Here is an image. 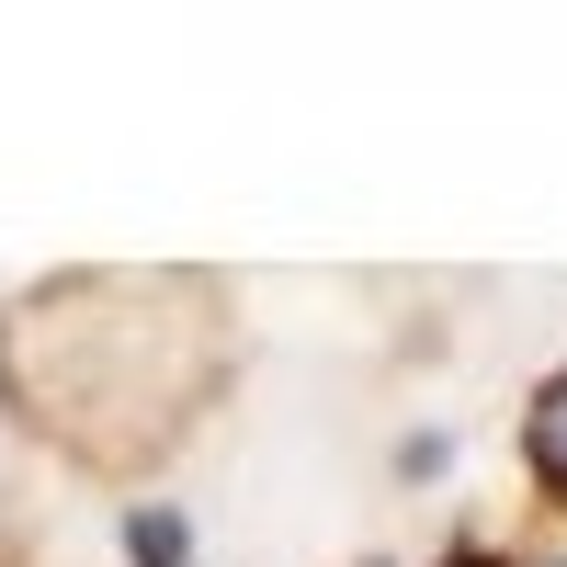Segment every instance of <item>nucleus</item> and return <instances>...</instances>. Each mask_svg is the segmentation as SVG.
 Wrapping results in <instances>:
<instances>
[{
	"instance_id": "7ed1b4c3",
	"label": "nucleus",
	"mask_w": 567,
	"mask_h": 567,
	"mask_svg": "<svg viewBox=\"0 0 567 567\" xmlns=\"http://www.w3.org/2000/svg\"><path fill=\"white\" fill-rule=\"evenodd\" d=\"M194 534H182V511H125V567H182Z\"/></svg>"
},
{
	"instance_id": "f03ea898",
	"label": "nucleus",
	"mask_w": 567,
	"mask_h": 567,
	"mask_svg": "<svg viewBox=\"0 0 567 567\" xmlns=\"http://www.w3.org/2000/svg\"><path fill=\"white\" fill-rule=\"evenodd\" d=\"M523 465H534V488L567 511V363L534 386V409H523Z\"/></svg>"
},
{
	"instance_id": "20e7f679",
	"label": "nucleus",
	"mask_w": 567,
	"mask_h": 567,
	"mask_svg": "<svg viewBox=\"0 0 567 567\" xmlns=\"http://www.w3.org/2000/svg\"><path fill=\"white\" fill-rule=\"evenodd\" d=\"M465 567H488V556H465Z\"/></svg>"
},
{
	"instance_id": "f257e3e1",
	"label": "nucleus",
	"mask_w": 567,
	"mask_h": 567,
	"mask_svg": "<svg viewBox=\"0 0 567 567\" xmlns=\"http://www.w3.org/2000/svg\"><path fill=\"white\" fill-rule=\"evenodd\" d=\"M216 272H58L0 307V409L91 477H136L227 398Z\"/></svg>"
}]
</instances>
